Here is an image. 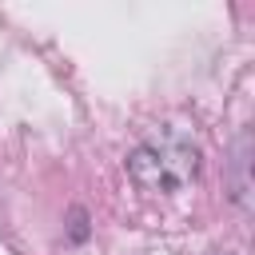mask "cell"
I'll return each mask as SVG.
<instances>
[{
    "instance_id": "7a4b0ae2",
    "label": "cell",
    "mask_w": 255,
    "mask_h": 255,
    "mask_svg": "<svg viewBox=\"0 0 255 255\" xmlns=\"http://www.w3.org/2000/svg\"><path fill=\"white\" fill-rule=\"evenodd\" d=\"M215 255H235V251H215Z\"/></svg>"
},
{
    "instance_id": "6da1fadb",
    "label": "cell",
    "mask_w": 255,
    "mask_h": 255,
    "mask_svg": "<svg viewBox=\"0 0 255 255\" xmlns=\"http://www.w3.org/2000/svg\"><path fill=\"white\" fill-rule=\"evenodd\" d=\"M199 171V143L179 128H159L128 155V175L147 195H175Z\"/></svg>"
}]
</instances>
